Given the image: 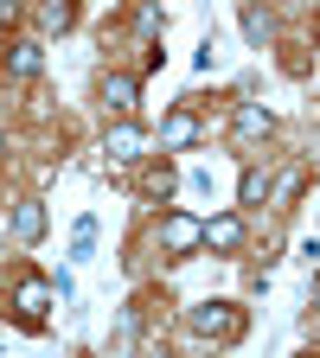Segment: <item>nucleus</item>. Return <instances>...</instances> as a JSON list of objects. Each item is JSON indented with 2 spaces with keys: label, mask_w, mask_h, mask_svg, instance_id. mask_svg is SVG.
I'll list each match as a JSON object with an SVG mask.
<instances>
[{
  "label": "nucleus",
  "mask_w": 320,
  "mask_h": 358,
  "mask_svg": "<svg viewBox=\"0 0 320 358\" xmlns=\"http://www.w3.org/2000/svg\"><path fill=\"white\" fill-rule=\"evenodd\" d=\"M193 333H205V339H237L244 333V313L224 307V301H205V307H193Z\"/></svg>",
  "instance_id": "nucleus-1"
},
{
  "label": "nucleus",
  "mask_w": 320,
  "mask_h": 358,
  "mask_svg": "<svg viewBox=\"0 0 320 358\" xmlns=\"http://www.w3.org/2000/svg\"><path fill=\"white\" fill-rule=\"evenodd\" d=\"M52 294H58V288L45 282V275H26V282L13 288V307H20V320H26V327H45V313H52Z\"/></svg>",
  "instance_id": "nucleus-2"
},
{
  "label": "nucleus",
  "mask_w": 320,
  "mask_h": 358,
  "mask_svg": "<svg viewBox=\"0 0 320 358\" xmlns=\"http://www.w3.org/2000/svg\"><path fill=\"white\" fill-rule=\"evenodd\" d=\"M160 243H167L173 256H193V250L205 243V224L186 217V211H173V217H160Z\"/></svg>",
  "instance_id": "nucleus-3"
},
{
  "label": "nucleus",
  "mask_w": 320,
  "mask_h": 358,
  "mask_svg": "<svg viewBox=\"0 0 320 358\" xmlns=\"http://www.w3.org/2000/svg\"><path fill=\"white\" fill-rule=\"evenodd\" d=\"M141 148H148V134L134 128V122H122V128L103 134V154H109V160H141Z\"/></svg>",
  "instance_id": "nucleus-4"
},
{
  "label": "nucleus",
  "mask_w": 320,
  "mask_h": 358,
  "mask_svg": "<svg viewBox=\"0 0 320 358\" xmlns=\"http://www.w3.org/2000/svg\"><path fill=\"white\" fill-rule=\"evenodd\" d=\"M269 128H276V115H269L263 103H244V109L231 115V134H237V141H263Z\"/></svg>",
  "instance_id": "nucleus-5"
},
{
  "label": "nucleus",
  "mask_w": 320,
  "mask_h": 358,
  "mask_svg": "<svg viewBox=\"0 0 320 358\" xmlns=\"http://www.w3.org/2000/svg\"><path fill=\"white\" fill-rule=\"evenodd\" d=\"M103 103L116 115H128L134 103H141V77H103Z\"/></svg>",
  "instance_id": "nucleus-6"
},
{
  "label": "nucleus",
  "mask_w": 320,
  "mask_h": 358,
  "mask_svg": "<svg viewBox=\"0 0 320 358\" xmlns=\"http://www.w3.org/2000/svg\"><path fill=\"white\" fill-rule=\"evenodd\" d=\"M199 141V122L186 115V109H173L167 122H160V148H193Z\"/></svg>",
  "instance_id": "nucleus-7"
},
{
  "label": "nucleus",
  "mask_w": 320,
  "mask_h": 358,
  "mask_svg": "<svg viewBox=\"0 0 320 358\" xmlns=\"http://www.w3.org/2000/svg\"><path fill=\"white\" fill-rule=\"evenodd\" d=\"M7 71H13V77H39V71H45V45H39V38L13 45V52H7Z\"/></svg>",
  "instance_id": "nucleus-8"
},
{
  "label": "nucleus",
  "mask_w": 320,
  "mask_h": 358,
  "mask_svg": "<svg viewBox=\"0 0 320 358\" xmlns=\"http://www.w3.org/2000/svg\"><path fill=\"white\" fill-rule=\"evenodd\" d=\"M205 243L211 250H244V217H211L205 224Z\"/></svg>",
  "instance_id": "nucleus-9"
},
{
  "label": "nucleus",
  "mask_w": 320,
  "mask_h": 358,
  "mask_svg": "<svg viewBox=\"0 0 320 358\" xmlns=\"http://www.w3.org/2000/svg\"><path fill=\"white\" fill-rule=\"evenodd\" d=\"M13 231H20V243H39L45 237V205H13Z\"/></svg>",
  "instance_id": "nucleus-10"
},
{
  "label": "nucleus",
  "mask_w": 320,
  "mask_h": 358,
  "mask_svg": "<svg viewBox=\"0 0 320 358\" xmlns=\"http://www.w3.org/2000/svg\"><path fill=\"white\" fill-rule=\"evenodd\" d=\"M71 20H77V7H71V0H45V7H39V26H45V32H64Z\"/></svg>",
  "instance_id": "nucleus-11"
},
{
  "label": "nucleus",
  "mask_w": 320,
  "mask_h": 358,
  "mask_svg": "<svg viewBox=\"0 0 320 358\" xmlns=\"http://www.w3.org/2000/svg\"><path fill=\"white\" fill-rule=\"evenodd\" d=\"M237 199H244V205H263V199H269V173H256V166H250V173L237 179Z\"/></svg>",
  "instance_id": "nucleus-12"
},
{
  "label": "nucleus",
  "mask_w": 320,
  "mask_h": 358,
  "mask_svg": "<svg viewBox=\"0 0 320 358\" xmlns=\"http://www.w3.org/2000/svg\"><path fill=\"white\" fill-rule=\"evenodd\" d=\"M269 32H276V20H269L263 7H250V13H244V38H250V45H263Z\"/></svg>",
  "instance_id": "nucleus-13"
},
{
  "label": "nucleus",
  "mask_w": 320,
  "mask_h": 358,
  "mask_svg": "<svg viewBox=\"0 0 320 358\" xmlns=\"http://www.w3.org/2000/svg\"><path fill=\"white\" fill-rule=\"evenodd\" d=\"M90 250H97V217H77V237H71V256L83 262Z\"/></svg>",
  "instance_id": "nucleus-14"
},
{
  "label": "nucleus",
  "mask_w": 320,
  "mask_h": 358,
  "mask_svg": "<svg viewBox=\"0 0 320 358\" xmlns=\"http://www.w3.org/2000/svg\"><path fill=\"white\" fill-rule=\"evenodd\" d=\"M141 192H148V199H167V192H173V173H167V166L148 173V186H141Z\"/></svg>",
  "instance_id": "nucleus-15"
},
{
  "label": "nucleus",
  "mask_w": 320,
  "mask_h": 358,
  "mask_svg": "<svg viewBox=\"0 0 320 358\" xmlns=\"http://www.w3.org/2000/svg\"><path fill=\"white\" fill-rule=\"evenodd\" d=\"M13 13H20V0H0V26H7Z\"/></svg>",
  "instance_id": "nucleus-16"
},
{
  "label": "nucleus",
  "mask_w": 320,
  "mask_h": 358,
  "mask_svg": "<svg viewBox=\"0 0 320 358\" xmlns=\"http://www.w3.org/2000/svg\"><path fill=\"white\" fill-rule=\"evenodd\" d=\"M307 301H314V313H320V275H314V288H307Z\"/></svg>",
  "instance_id": "nucleus-17"
}]
</instances>
